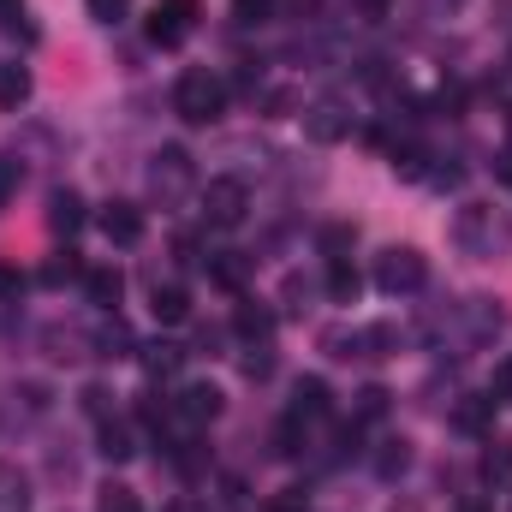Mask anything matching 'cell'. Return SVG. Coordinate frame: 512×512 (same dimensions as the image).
<instances>
[{
	"mask_svg": "<svg viewBox=\"0 0 512 512\" xmlns=\"http://www.w3.org/2000/svg\"><path fill=\"white\" fill-rule=\"evenodd\" d=\"M161 512H203L197 501H173V507H161Z\"/></svg>",
	"mask_w": 512,
	"mask_h": 512,
	"instance_id": "30",
	"label": "cell"
},
{
	"mask_svg": "<svg viewBox=\"0 0 512 512\" xmlns=\"http://www.w3.org/2000/svg\"><path fill=\"white\" fill-rule=\"evenodd\" d=\"M423 274H429V262L411 251V245H387V251L376 256V286L393 292V298H399V292H417Z\"/></svg>",
	"mask_w": 512,
	"mask_h": 512,
	"instance_id": "2",
	"label": "cell"
},
{
	"mask_svg": "<svg viewBox=\"0 0 512 512\" xmlns=\"http://www.w3.org/2000/svg\"><path fill=\"white\" fill-rule=\"evenodd\" d=\"M131 12V0H90V18H102V24H120Z\"/></svg>",
	"mask_w": 512,
	"mask_h": 512,
	"instance_id": "23",
	"label": "cell"
},
{
	"mask_svg": "<svg viewBox=\"0 0 512 512\" xmlns=\"http://www.w3.org/2000/svg\"><path fill=\"white\" fill-rule=\"evenodd\" d=\"M96 221H102V233H108L114 245H137V239H143V209H137V203H108Z\"/></svg>",
	"mask_w": 512,
	"mask_h": 512,
	"instance_id": "5",
	"label": "cell"
},
{
	"mask_svg": "<svg viewBox=\"0 0 512 512\" xmlns=\"http://www.w3.org/2000/svg\"><path fill=\"white\" fill-rule=\"evenodd\" d=\"M24 18V0H0V24H18Z\"/></svg>",
	"mask_w": 512,
	"mask_h": 512,
	"instance_id": "28",
	"label": "cell"
},
{
	"mask_svg": "<svg viewBox=\"0 0 512 512\" xmlns=\"http://www.w3.org/2000/svg\"><path fill=\"white\" fill-rule=\"evenodd\" d=\"M489 399H512V352L495 364V382H489Z\"/></svg>",
	"mask_w": 512,
	"mask_h": 512,
	"instance_id": "24",
	"label": "cell"
},
{
	"mask_svg": "<svg viewBox=\"0 0 512 512\" xmlns=\"http://www.w3.org/2000/svg\"><path fill=\"white\" fill-rule=\"evenodd\" d=\"M352 239H358L352 227H322V251L334 256V262H346V251H352Z\"/></svg>",
	"mask_w": 512,
	"mask_h": 512,
	"instance_id": "19",
	"label": "cell"
},
{
	"mask_svg": "<svg viewBox=\"0 0 512 512\" xmlns=\"http://www.w3.org/2000/svg\"><path fill=\"white\" fill-rule=\"evenodd\" d=\"M173 108H179L185 126H215L221 108H227V84L215 72H185L179 90H173Z\"/></svg>",
	"mask_w": 512,
	"mask_h": 512,
	"instance_id": "1",
	"label": "cell"
},
{
	"mask_svg": "<svg viewBox=\"0 0 512 512\" xmlns=\"http://www.w3.org/2000/svg\"><path fill=\"white\" fill-rule=\"evenodd\" d=\"M24 102H30V72L0 60V108H24Z\"/></svg>",
	"mask_w": 512,
	"mask_h": 512,
	"instance_id": "13",
	"label": "cell"
},
{
	"mask_svg": "<svg viewBox=\"0 0 512 512\" xmlns=\"http://www.w3.org/2000/svg\"><path fill=\"white\" fill-rule=\"evenodd\" d=\"M102 453H108V459H131V453H137L126 423H108V429H102Z\"/></svg>",
	"mask_w": 512,
	"mask_h": 512,
	"instance_id": "17",
	"label": "cell"
},
{
	"mask_svg": "<svg viewBox=\"0 0 512 512\" xmlns=\"http://www.w3.org/2000/svg\"><path fill=\"white\" fill-rule=\"evenodd\" d=\"M84 292H90V304L114 310V304L126 298V274H120V268H90V274H84Z\"/></svg>",
	"mask_w": 512,
	"mask_h": 512,
	"instance_id": "9",
	"label": "cell"
},
{
	"mask_svg": "<svg viewBox=\"0 0 512 512\" xmlns=\"http://www.w3.org/2000/svg\"><path fill=\"white\" fill-rule=\"evenodd\" d=\"M149 310H155V322H161V328H179V322L191 316V292H185V286H155Z\"/></svg>",
	"mask_w": 512,
	"mask_h": 512,
	"instance_id": "10",
	"label": "cell"
},
{
	"mask_svg": "<svg viewBox=\"0 0 512 512\" xmlns=\"http://www.w3.org/2000/svg\"><path fill=\"white\" fill-rule=\"evenodd\" d=\"M185 423H215L221 417V387H209V382H191L185 393H179V405H173Z\"/></svg>",
	"mask_w": 512,
	"mask_h": 512,
	"instance_id": "7",
	"label": "cell"
},
{
	"mask_svg": "<svg viewBox=\"0 0 512 512\" xmlns=\"http://www.w3.org/2000/svg\"><path fill=\"white\" fill-rule=\"evenodd\" d=\"M12 286H18V274H12V268H0V292H12Z\"/></svg>",
	"mask_w": 512,
	"mask_h": 512,
	"instance_id": "29",
	"label": "cell"
},
{
	"mask_svg": "<svg viewBox=\"0 0 512 512\" xmlns=\"http://www.w3.org/2000/svg\"><path fill=\"white\" fill-rule=\"evenodd\" d=\"M328 292H334V304H358V292H364L358 268H352V262H334V268H328Z\"/></svg>",
	"mask_w": 512,
	"mask_h": 512,
	"instance_id": "14",
	"label": "cell"
},
{
	"mask_svg": "<svg viewBox=\"0 0 512 512\" xmlns=\"http://www.w3.org/2000/svg\"><path fill=\"white\" fill-rule=\"evenodd\" d=\"M245 209H251V191L239 179H209V191H203V221L209 227H239Z\"/></svg>",
	"mask_w": 512,
	"mask_h": 512,
	"instance_id": "3",
	"label": "cell"
},
{
	"mask_svg": "<svg viewBox=\"0 0 512 512\" xmlns=\"http://www.w3.org/2000/svg\"><path fill=\"white\" fill-rule=\"evenodd\" d=\"M304 131H310L316 143H340V137L352 131V114H346L340 102H316V108L304 114Z\"/></svg>",
	"mask_w": 512,
	"mask_h": 512,
	"instance_id": "6",
	"label": "cell"
},
{
	"mask_svg": "<svg viewBox=\"0 0 512 512\" xmlns=\"http://www.w3.org/2000/svg\"><path fill=\"white\" fill-rule=\"evenodd\" d=\"M268 12H274V0H233V18L239 24H262Z\"/></svg>",
	"mask_w": 512,
	"mask_h": 512,
	"instance_id": "22",
	"label": "cell"
},
{
	"mask_svg": "<svg viewBox=\"0 0 512 512\" xmlns=\"http://www.w3.org/2000/svg\"><path fill=\"white\" fill-rule=\"evenodd\" d=\"M483 471H489V477H507L512 459H507V453H489V459H483Z\"/></svg>",
	"mask_w": 512,
	"mask_h": 512,
	"instance_id": "27",
	"label": "cell"
},
{
	"mask_svg": "<svg viewBox=\"0 0 512 512\" xmlns=\"http://www.w3.org/2000/svg\"><path fill=\"white\" fill-rule=\"evenodd\" d=\"M459 512H489V507H483V501H465V507H459Z\"/></svg>",
	"mask_w": 512,
	"mask_h": 512,
	"instance_id": "31",
	"label": "cell"
},
{
	"mask_svg": "<svg viewBox=\"0 0 512 512\" xmlns=\"http://www.w3.org/2000/svg\"><path fill=\"white\" fill-rule=\"evenodd\" d=\"M96 512H143V501L131 495L126 483H108V489H102V507H96Z\"/></svg>",
	"mask_w": 512,
	"mask_h": 512,
	"instance_id": "18",
	"label": "cell"
},
{
	"mask_svg": "<svg viewBox=\"0 0 512 512\" xmlns=\"http://www.w3.org/2000/svg\"><path fill=\"white\" fill-rule=\"evenodd\" d=\"M233 328H239L245 340H268V334H274V316H268L262 304H239V310H233Z\"/></svg>",
	"mask_w": 512,
	"mask_h": 512,
	"instance_id": "15",
	"label": "cell"
},
{
	"mask_svg": "<svg viewBox=\"0 0 512 512\" xmlns=\"http://www.w3.org/2000/svg\"><path fill=\"white\" fill-rule=\"evenodd\" d=\"M292 417H298V423H322V417H328V382H316V376L298 382V393H292Z\"/></svg>",
	"mask_w": 512,
	"mask_h": 512,
	"instance_id": "11",
	"label": "cell"
},
{
	"mask_svg": "<svg viewBox=\"0 0 512 512\" xmlns=\"http://www.w3.org/2000/svg\"><path fill=\"white\" fill-rule=\"evenodd\" d=\"M18 191V167L12 161H0V209H6V197Z\"/></svg>",
	"mask_w": 512,
	"mask_h": 512,
	"instance_id": "26",
	"label": "cell"
},
{
	"mask_svg": "<svg viewBox=\"0 0 512 512\" xmlns=\"http://www.w3.org/2000/svg\"><path fill=\"white\" fill-rule=\"evenodd\" d=\"M185 161H191L185 149H161V155H155V191H185V179H191Z\"/></svg>",
	"mask_w": 512,
	"mask_h": 512,
	"instance_id": "12",
	"label": "cell"
},
{
	"mask_svg": "<svg viewBox=\"0 0 512 512\" xmlns=\"http://www.w3.org/2000/svg\"><path fill=\"white\" fill-rule=\"evenodd\" d=\"M84 221H90V215H84V197H78V191H54V197H48V227H54V233L72 239Z\"/></svg>",
	"mask_w": 512,
	"mask_h": 512,
	"instance_id": "8",
	"label": "cell"
},
{
	"mask_svg": "<svg viewBox=\"0 0 512 512\" xmlns=\"http://www.w3.org/2000/svg\"><path fill=\"white\" fill-rule=\"evenodd\" d=\"M382 411H387V393H382V387L358 393V417H382Z\"/></svg>",
	"mask_w": 512,
	"mask_h": 512,
	"instance_id": "25",
	"label": "cell"
},
{
	"mask_svg": "<svg viewBox=\"0 0 512 512\" xmlns=\"http://www.w3.org/2000/svg\"><path fill=\"white\" fill-rule=\"evenodd\" d=\"M72 274H84V268H78V256H72V251H60L54 262H48V268H42V280H48V286H60V280H72Z\"/></svg>",
	"mask_w": 512,
	"mask_h": 512,
	"instance_id": "20",
	"label": "cell"
},
{
	"mask_svg": "<svg viewBox=\"0 0 512 512\" xmlns=\"http://www.w3.org/2000/svg\"><path fill=\"white\" fill-rule=\"evenodd\" d=\"M209 274H215L221 286H245V274H251V262H245L239 251H215V256H209Z\"/></svg>",
	"mask_w": 512,
	"mask_h": 512,
	"instance_id": "16",
	"label": "cell"
},
{
	"mask_svg": "<svg viewBox=\"0 0 512 512\" xmlns=\"http://www.w3.org/2000/svg\"><path fill=\"white\" fill-rule=\"evenodd\" d=\"M179 358H185L179 346H149V370H155V376H173V370H179Z\"/></svg>",
	"mask_w": 512,
	"mask_h": 512,
	"instance_id": "21",
	"label": "cell"
},
{
	"mask_svg": "<svg viewBox=\"0 0 512 512\" xmlns=\"http://www.w3.org/2000/svg\"><path fill=\"white\" fill-rule=\"evenodd\" d=\"M191 24H197V0H155V12H149V42H155V48H179Z\"/></svg>",
	"mask_w": 512,
	"mask_h": 512,
	"instance_id": "4",
	"label": "cell"
}]
</instances>
